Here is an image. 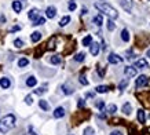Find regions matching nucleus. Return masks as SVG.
<instances>
[{
	"instance_id": "obj_1",
	"label": "nucleus",
	"mask_w": 150,
	"mask_h": 135,
	"mask_svg": "<svg viewBox=\"0 0 150 135\" xmlns=\"http://www.w3.org/2000/svg\"><path fill=\"white\" fill-rule=\"evenodd\" d=\"M95 8H97L99 13L105 14L109 19H117V17H119L117 10H116L114 7H112L109 3H95Z\"/></svg>"
},
{
	"instance_id": "obj_2",
	"label": "nucleus",
	"mask_w": 150,
	"mask_h": 135,
	"mask_svg": "<svg viewBox=\"0 0 150 135\" xmlns=\"http://www.w3.org/2000/svg\"><path fill=\"white\" fill-rule=\"evenodd\" d=\"M17 119L14 114H6L4 117H1L0 120V132L1 134H7L8 131H11L15 127Z\"/></svg>"
},
{
	"instance_id": "obj_3",
	"label": "nucleus",
	"mask_w": 150,
	"mask_h": 135,
	"mask_svg": "<svg viewBox=\"0 0 150 135\" xmlns=\"http://www.w3.org/2000/svg\"><path fill=\"white\" fill-rule=\"evenodd\" d=\"M149 84V77L145 76V74H140L139 77L136 79V81H135V87L136 88H142V87H146Z\"/></svg>"
},
{
	"instance_id": "obj_4",
	"label": "nucleus",
	"mask_w": 150,
	"mask_h": 135,
	"mask_svg": "<svg viewBox=\"0 0 150 135\" xmlns=\"http://www.w3.org/2000/svg\"><path fill=\"white\" fill-rule=\"evenodd\" d=\"M136 69H147L149 68V63L146 61L145 58H139V59H136L135 61V65H134Z\"/></svg>"
},
{
	"instance_id": "obj_5",
	"label": "nucleus",
	"mask_w": 150,
	"mask_h": 135,
	"mask_svg": "<svg viewBox=\"0 0 150 135\" xmlns=\"http://www.w3.org/2000/svg\"><path fill=\"white\" fill-rule=\"evenodd\" d=\"M136 73H138V69L135 66H125L124 68V74L127 77H134V76H136Z\"/></svg>"
},
{
	"instance_id": "obj_6",
	"label": "nucleus",
	"mask_w": 150,
	"mask_h": 135,
	"mask_svg": "<svg viewBox=\"0 0 150 135\" xmlns=\"http://www.w3.org/2000/svg\"><path fill=\"white\" fill-rule=\"evenodd\" d=\"M108 61L110 63H114V65H116V63H121V62H123V58L120 57V55H117V54L112 52V54L108 57Z\"/></svg>"
},
{
	"instance_id": "obj_7",
	"label": "nucleus",
	"mask_w": 150,
	"mask_h": 135,
	"mask_svg": "<svg viewBox=\"0 0 150 135\" xmlns=\"http://www.w3.org/2000/svg\"><path fill=\"white\" fill-rule=\"evenodd\" d=\"M120 4L127 13H131V10H132V0H120Z\"/></svg>"
},
{
	"instance_id": "obj_8",
	"label": "nucleus",
	"mask_w": 150,
	"mask_h": 135,
	"mask_svg": "<svg viewBox=\"0 0 150 135\" xmlns=\"http://www.w3.org/2000/svg\"><path fill=\"white\" fill-rule=\"evenodd\" d=\"M46 15H47V18H50V19H52L54 17L57 15V8H55L54 6H50V7H47V10H46Z\"/></svg>"
},
{
	"instance_id": "obj_9",
	"label": "nucleus",
	"mask_w": 150,
	"mask_h": 135,
	"mask_svg": "<svg viewBox=\"0 0 150 135\" xmlns=\"http://www.w3.org/2000/svg\"><path fill=\"white\" fill-rule=\"evenodd\" d=\"M62 91H63V94H65V95H72L73 93H74V88H73L72 86H70V84H63L62 86Z\"/></svg>"
},
{
	"instance_id": "obj_10",
	"label": "nucleus",
	"mask_w": 150,
	"mask_h": 135,
	"mask_svg": "<svg viewBox=\"0 0 150 135\" xmlns=\"http://www.w3.org/2000/svg\"><path fill=\"white\" fill-rule=\"evenodd\" d=\"M90 52H91V54H92L94 57H95V55H98V52H99V44L98 43H91V44H90Z\"/></svg>"
},
{
	"instance_id": "obj_11",
	"label": "nucleus",
	"mask_w": 150,
	"mask_h": 135,
	"mask_svg": "<svg viewBox=\"0 0 150 135\" xmlns=\"http://www.w3.org/2000/svg\"><path fill=\"white\" fill-rule=\"evenodd\" d=\"M63 116H65V109H63L62 106H59L57 109L54 110V117L55 119H62Z\"/></svg>"
},
{
	"instance_id": "obj_12",
	"label": "nucleus",
	"mask_w": 150,
	"mask_h": 135,
	"mask_svg": "<svg viewBox=\"0 0 150 135\" xmlns=\"http://www.w3.org/2000/svg\"><path fill=\"white\" fill-rule=\"evenodd\" d=\"M136 117H138V121L139 123H145L146 121V113L143 109H139L136 112Z\"/></svg>"
},
{
	"instance_id": "obj_13",
	"label": "nucleus",
	"mask_w": 150,
	"mask_h": 135,
	"mask_svg": "<svg viewBox=\"0 0 150 135\" xmlns=\"http://www.w3.org/2000/svg\"><path fill=\"white\" fill-rule=\"evenodd\" d=\"M11 86V81L8 77H1L0 79V87L1 88H8Z\"/></svg>"
},
{
	"instance_id": "obj_14",
	"label": "nucleus",
	"mask_w": 150,
	"mask_h": 135,
	"mask_svg": "<svg viewBox=\"0 0 150 135\" xmlns=\"http://www.w3.org/2000/svg\"><path fill=\"white\" fill-rule=\"evenodd\" d=\"M92 22L95 24L97 26H102V24H103V17H102V14H98V15L94 17Z\"/></svg>"
},
{
	"instance_id": "obj_15",
	"label": "nucleus",
	"mask_w": 150,
	"mask_h": 135,
	"mask_svg": "<svg viewBox=\"0 0 150 135\" xmlns=\"http://www.w3.org/2000/svg\"><path fill=\"white\" fill-rule=\"evenodd\" d=\"M12 10L15 11V13H21L22 10V3L19 0H15V1H12Z\"/></svg>"
},
{
	"instance_id": "obj_16",
	"label": "nucleus",
	"mask_w": 150,
	"mask_h": 135,
	"mask_svg": "<svg viewBox=\"0 0 150 135\" xmlns=\"http://www.w3.org/2000/svg\"><path fill=\"white\" fill-rule=\"evenodd\" d=\"M36 84H37V79L35 76H31V77L26 79V86L28 87H35Z\"/></svg>"
},
{
	"instance_id": "obj_17",
	"label": "nucleus",
	"mask_w": 150,
	"mask_h": 135,
	"mask_svg": "<svg viewBox=\"0 0 150 135\" xmlns=\"http://www.w3.org/2000/svg\"><path fill=\"white\" fill-rule=\"evenodd\" d=\"M28 17H29V19H32V21H35L37 17H39V10L37 8H32L31 11H29V14H28Z\"/></svg>"
},
{
	"instance_id": "obj_18",
	"label": "nucleus",
	"mask_w": 150,
	"mask_h": 135,
	"mask_svg": "<svg viewBox=\"0 0 150 135\" xmlns=\"http://www.w3.org/2000/svg\"><path fill=\"white\" fill-rule=\"evenodd\" d=\"M55 42H57V37L52 36L50 40H48V43H47V48L48 50H55Z\"/></svg>"
},
{
	"instance_id": "obj_19",
	"label": "nucleus",
	"mask_w": 150,
	"mask_h": 135,
	"mask_svg": "<svg viewBox=\"0 0 150 135\" xmlns=\"http://www.w3.org/2000/svg\"><path fill=\"white\" fill-rule=\"evenodd\" d=\"M40 39H42V33H40V32H33V33H32L31 40L33 43H37L39 40H40Z\"/></svg>"
},
{
	"instance_id": "obj_20",
	"label": "nucleus",
	"mask_w": 150,
	"mask_h": 135,
	"mask_svg": "<svg viewBox=\"0 0 150 135\" xmlns=\"http://www.w3.org/2000/svg\"><path fill=\"white\" fill-rule=\"evenodd\" d=\"M121 110H123V113L124 114H129L131 113V110H132V105L129 104V102H127V104L123 105V109Z\"/></svg>"
},
{
	"instance_id": "obj_21",
	"label": "nucleus",
	"mask_w": 150,
	"mask_h": 135,
	"mask_svg": "<svg viewBox=\"0 0 150 135\" xmlns=\"http://www.w3.org/2000/svg\"><path fill=\"white\" fill-rule=\"evenodd\" d=\"M39 106H40L43 110H48V109H50V105L47 104V101H44V99H40V101H39Z\"/></svg>"
},
{
	"instance_id": "obj_22",
	"label": "nucleus",
	"mask_w": 150,
	"mask_h": 135,
	"mask_svg": "<svg viewBox=\"0 0 150 135\" xmlns=\"http://www.w3.org/2000/svg\"><path fill=\"white\" fill-rule=\"evenodd\" d=\"M92 43V36L91 35H88V36H85L83 39V46H85V47H88L90 44Z\"/></svg>"
},
{
	"instance_id": "obj_23",
	"label": "nucleus",
	"mask_w": 150,
	"mask_h": 135,
	"mask_svg": "<svg viewBox=\"0 0 150 135\" xmlns=\"http://www.w3.org/2000/svg\"><path fill=\"white\" fill-rule=\"evenodd\" d=\"M121 39L124 40V42H129V32L127 29H123L121 31Z\"/></svg>"
},
{
	"instance_id": "obj_24",
	"label": "nucleus",
	"mask_w": 150,
	"mask_h": 135,
	"mask_svg": "<svg viewBox=\"0 0 150 135\" xmlns=\"http://www.w3.org/2000/svg\"><path fill=\"white\" fill-rule=\"evenodd\" d=\"M69 22H70V17H69V15H65L62 19L59 21V26H66Z\"/></svg>"
},
{
	"instance_id": "obj_25",
	"label": "nucleus",
	"mask_w": 150,
	"mask_h": 135,
	"mask_svg": "<svg viewBox=\"0 0 150 135\" xmlns=\"http://www.w3.org/2000/svg\"><path fill=\"white\" fill-rule=\"evenodd\" d=\"M84 58H85V54L84 52H78V54H76V57H74V61L76 62H83Z\"/></svg>"
},
{
	"instance_id": "obj_26",
	"label": "nucleus",
	"mask_w": 150,
	"mask_h": 135,
	"mask_svg": "<svg viewBox=\"0 0 150 135\" xmlns=\"http://www.w3.org/2000/svg\"><path fill=\"white\" fill-rule=\"evenodd\" d=\"M50 62L52 65H58V63H61V57L59 55H54V57L50 58Z\"/></svg>"
},
{
	"instance_id": "obj_27",
	"label": "nucleus",
	"mask_w": 150,
	"mask_h": 135,
	"mask_svg": "<svg viewBox=\"0 0 150 135\" xmlns=\"http://www.w3.org/2000/svg\"><path fill=\"white\" fill-rule=\"evenodd\" d=\"M108 91H109L108 86H98L97 87V93H99V94H105V93H108Z\"/></svg>"
},
{
	"instance_id": "obj_28",
	"label": "nucleus",
	"mask_w": 150,
	"mask_h": 135,
	"mask_svg": "<svg viewBox=\"0 0 150 135\" xmlns=\"http://www.w3.org/2000/svg\"><path fill=\"white\" fill-rule=\"evenodd\" d=\"M28 63H29V61H28L26 58H21V59L18 61V66H19V68H25V66H28Z\"/></svg>"
},
{
	"instance_id": "obj_29",
	"label": "nucleus",
	"mask_w": 150,
	"mask_h": 135,
	"mask_svg": "<svg viewBox=\"0 0 150 135\" xmlns=\"http://www.w3.org/2000/svg\"><path fill=\"white\" fill-rule=\"evenodd\" d=\"M108 112L110 114H114L116 113V112H117V106H116V105L114 104H112V105H109L108 106Z\"/></svg>"
},
{
	"instance_id": "obj_30",
	"label": "nucleus",
	"mask_w": 150,
	"mask_h": 135,
	"mask_svg": "<svg viewBox=\"0 0 150 135\" xmlns=\"http://www.w3.org/2000/svg\"><path fill=\"white\" fill-rule=\"evenodd\" d=\"M33 22H35L33 25H43V24L46 22V18H43V17H37V18Z\"/></svg>"
},
{
	"instance_id": "obj_31",
	"label": "nucleus",
	"mask_w": 150,
	"mask_h": 135,
	"mask_svg": "<svg viewBox=\"0 0 150 135\" xmlns=\"http://www.w3.org/2000/svg\"><path fill=\"white\" fill-rule=\"evenodd\" d=\"M127 86H128V79H124V80H123V81L119 84V88L120 90H124Z\"/></svg>"
},
{
	"instance_id": "obj_32",
	"label": "nucleus",
	"mask_w": 150,
	"mask_h": 135,
	"mask_svg": "<svg viewBox=\"0 0 150 135\" xmlns=\"http://www.w3.org/2000/svg\"><path fill=\"white\" fill-rule=\"evenodd\" d=\"M14 46H15L17 48H21V47L24 46V42H22L21 39H17V40H14Z\"/></svg>"
},
{
	"instance_id": "obj_33",
	"label": "nucleus",
	"mask_w": 150,
	"mask_h": 135,
	"mask_svg": "<svg viewBox=\"0 0 150 135\" xmlns=\"http://www.w3.org/2000/svg\"><path fill=\"white\" fill-rule=\"evenodd\" d=\"M114 28H116V25H114L113 19H109L108 21V29L109 31H114Z\"/></svg>"
},
{
	"instance_id": "obj_34",
	"label": "nucleus",
	"mask_w": 150,
	"mask_h": 135,
	"mask_svg": "<svg viewBox=\"0 0 150 135\" xmlns=\"http://www.w3.org/2000/svg\"><path fill=\"white\" fill-rule=\"evenodd\" d=\"M44 93H46V88H44V87H40V88L35 90V94H36V95H43Z\"/></svg>"
},
{
	"instance_id": "obj_35",
	"label": "nucleus",
	"mask_w": 150,
	"mask_h": 135,
	"mask_svg": "<svg viewBox=\"0 0 150 135\" xmlns=\"http://www.w3.org/2000/svg\"><path fill=\"white\" fill-rule=\"evenodd\" d=\"M97 106H98L99 110H105V102L103 101H98V102H97Z\"/></svg>"
},
{
	"instance_id": "obj_36",
	"label": "nucleus",
	"mask_w": 150,
	"mask_h": 135,
	"mask_svg": "<svg viewBox=\"0 0 150 135\" xmlns=\"http://www.w3.org/2000/svg\"><path fill=\"white\" fill-rule=\"evenodd\" d=\"M92 134H94V128H91V127H87L84 130V135H92Z\"/></svg>"
},
{
	"instance_id": "obj_37",
	"label": "nucleus",
	"mask_w": 150,
	"mask_h": 135,
	"mask_svg": "<svg viewBox=\"0 0 150 135\" xmlns=\"http://www.w3.org/2000/svg\"><path fill=\"white\" fill-rule=\"evenodd\" d=\"M25 104H26V105H32V104H33L32 95H28V97H25Z\"/></svg>"
},
{
	"instance_id": "obj_38",
	"label": "nucleus",
	"mask_w": 150,
	"mask_h": 135,
	"mask_svg": "<svg viewBox=\"0 0 150 135\" xmlns=\"http://www.w3.org/2000/svg\"><path fill=\"white\" fill-rule=\"evenodd\" d=\"M80 83L83 84V86H87L88 84V80L85 79V76H80Z\"/></svg>"
},
{
	"instance_id": "obj_39",
	"label": "nucleus",
	"mask_w": 150,
	"mask_h": 135,
	"mask_svg": "<svg viewBox=\"0 0 150 135\" xmlns=\"http://www.w3.org/2000/svg\"><path fill=\"white\" fill-rule=\"evenodd\" d=\"M69 10H70V11H74V10H76V3H74L73 0L70 1V3H69Z\"/></svg>"
},
{
	"instance_id": "obj_40",
	"label": "nucleus",
	"mask_w": 150,
	"mask_h": 135,
	"mask_svg": "<svg viewBox=\"0 0 150 135\" xmlns=\"http://www.w3.org/2000/svg\"><path fill=\"white\" fill-rule=\"evenodd\" d=\"M84 99H78V102H77V106L78 108H84Z\"/></svg>"
},
{
	"instance_id": "obj_41",
	"label": "nucleus",
	"mask_w": 150,
	"mask_h": 135,
	"mask_svg": "<svg viewBox=\"0 0 150 135\" xmlns=\"http://www.w3.org/2000/svg\"><path fill=\"white\" fill-rule=\"evenodd\" d=\"M110 135H123V132H121V131H112Z\"/></svg>"
},
{
	"instance_id": "obj_42",
	"label": "nucleus",
	"mask_w": 150,
	"mask_h": 135,
	"mask_svg": "<svg viewBox=\"0 0 150 135\" xmlns=\"http://www.w3.org/2000/svg\"><path fill=\"white\" fill-rule=\"evenodd\" d=\"M17 31H19V26H14V28L11 29V32H17Z\"/></svg>"
},
{
	"instance_id": "obj_43",
	"label": "nucleus",
	"mask_w": 150,
	"mask_h": 135,
	"mask_svg": "<svg viewBox=\"0 0 150 135\" xmlns=\"http://www.w3.org/2000/svg\"><path fill=\"white\" fill-rule=\"evenodd\" d=\"M6 21V18H4V15H1L0 17V22H4Z\"/></svg>"
},
{
	"instance_id": "obj_44",
	"label": "nucleus",
	"mask_w": 150,
	"mask_h": 135,
	"mask_svg": "<svg viewBox=\"0 0 150 135\" xmlns=\"http://www.w3.org/2000/svg\"><path fill=\"white\" fill-rule=\"evenodd\" d=\"M147 57L150 58V50H147Z\"/></svg>"
},
{
	"instance_id": "obj_45",
	"label": "nucleus",
	"mask_w": 150,
	"mask_h": 135,
	"mask_svg": "<svg viewBox=\"0 0 150 135\" xmlns=\"http://www.w3.org/2000/svg\"><path fill=\"white\" fill-rule=\"evenodd\" d=\"M149 117H150V114H149Z\"/></svg>"
},
{
	"instance_id": "obj_46",
	"label": "nucleus",
	"mask_w": 150,
	"mask_h": 135,
	"mask_svg": "<svg viewBox=\"0 0 150 135\" xmlns=\"http://www.w3.org/2000/svg\"><path fill=\"white\" fill-rule=\"evenodd\" d=\"M33 135H36V134H33Z\"/></svg>"
}]
</instances>
